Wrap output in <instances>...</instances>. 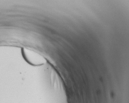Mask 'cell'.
<instances>
[{"label": "cell", "mask_w": 129, "mask_h": 103, "mask_svg": "<svg viewBox=\"0 0 129 103\" xmlns=\"http://www.w3.org/2000/svg\"><path fill=\"white\" fill-rule=\"evenodd\" d=\"M22 54L25 60L33 66H41L46 63V60L43 56L29 49H23Z\"/></svg>", "instance_id": "cell-1"}]
</instances>
